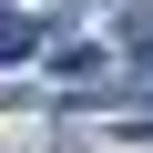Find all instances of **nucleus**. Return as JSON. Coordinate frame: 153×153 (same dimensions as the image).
I'll list each match as a JSON object with an SVG mask.
<instances>
[{"label":"nucleus","instance_id":"f257e3e1","mask_svg":"<svg viewBox=\"0 0 153 153\" xmlns=\"http://www.w3.org/2000/svg\"><path fill=\"white\" fill-rule=\"evenodd\" d=\"M51 71H61V82H92V71H102V51H92V41H61V51H51Z\"/></svg>","mask_w":153,"mask_h":153}]
</instances>
